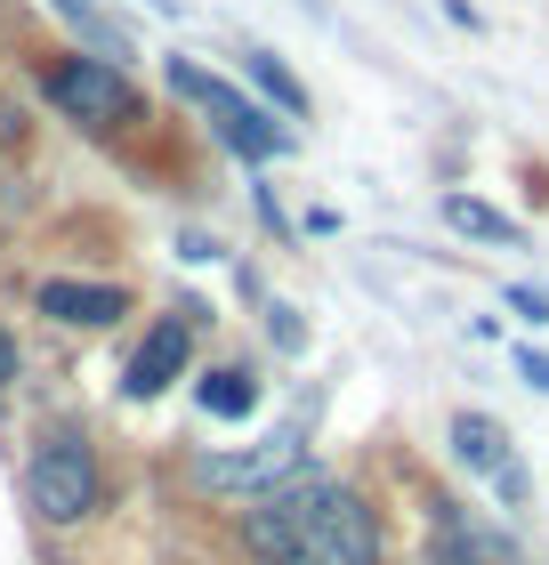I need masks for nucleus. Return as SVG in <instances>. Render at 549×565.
<instances>
[{
    "label": "nucleus",
    "instance_id": "f257e3e1",
    "mask_svg": "<svg viewBox=\"0 0 549 565\" xmlns=\"http://www.w3.org/2000/svg\"><path fill=\"white\" fill-rule=\"evenodd\" d=\"M243 542L267 565H380V525L348 484L331 477H292L251 501Z\"/></svg>",
    "mask_w": 549,
    "mask_h": 565
},
{
    "label": "nucleus",
    "instance_id": "f03ea898",
    "mask_svg": "<svg viewBox=\"0 0 549 565\" xmlns=\"http://www.w3.org/2000/svg\"><path fill=\"white\" fill-rule=\"evenodd\" d=\"M170 89H178V97H194V106L211 114V130H219L234 153H243V162H283V153H292V130H283L267 106H251V97L234 89V82L202 73L194 57H170Z\"/></svg>",
    "mask_w": 549,
    "mask_h": 565
},
{
    "label": "nucleus",
    "instance_id": "7ed1b4c3",
    "mask_svg": "<svg viewBox=\"0 0 549 565\" xmlns=\"http://www.w3.org/2000/svg\"><path fill=\"white\" fill-rule=\"evenodd\" d=\"M41 89H49V106L65 121H89V130H114V121L138 114V89L122 82L114 57H57L41 73Z\"/></svg>",
    "mask_w": 549,
    "mask_h": 565
},
{
    "label": "nucleus",
    "instance_id": "20e7f679",
    "mask_svg": "<svg viewBox=\"0 0 549 565\" xmlns=\"http://www.w3.org/2000/svg\"><path fill=\"white\" fill-rule=\"evenodd\" d=\"M24 493H33L41 525H82L97 509V460H89V445H82V436H41Z\"/></svg>",
    "mask_w": 549,
    "mask_h": 565
},
{
    "label": "nucleus",
    "instance_id": "39448f33",
    "mask_svg": "<svg viewBox=\"0 0 549 565\" xmlns=\"http://www.w3.org/2000/svg\"><path fill=\"white\" fill-rule=\"evenodd\" d=\"M307 469V436L299 428H275V436H258V445L243 452H211L202 460V484H219V493H275V484H292Z\"/></svg>",
    "mask_w": 549,
    "mask_h": 565
},
{
    "label": "nucleus",
    "instance_id": "423d86ee",
    "mask_svg": "<svg viewBox=\"0 0 549 565\" xmlns=\"http://www.w3.org/2000/svg\"><path fill=\"white\" fill-rule=\"evenodd\" d=\"M453 460H461L468 477L502 484V501H509V509H526V469H517L509 428L493 420V413H453Z\"/></svg>",
    "mask_w": 549,
    "mask_h": 565
},
{
    "label": "nucleus",
    "instance_id": "0eeeda50",
    "mask_svg": "<svg viewBox=\"0 0 549 565\" xmlns=\"http://www.w3.org/2000/svg\"><path fill=\"white\" fill-rule=\"evenodd\" d=\"M187 364H194V331L178 323V316H162V323L146 331V348L129 355V380H122V388L138 396V404H154V396H162V388H170V380L187 372Z\"/></svg>",
    "mask_w": 549,
    "mask_h": 565
},
{
    "label": "nucleus",
    "instance_id": "6e6552de",
    "mask_svg": "<svg viewBox=\"0 0 549 565\" xmlns=\"http://www.w3.org/2000/svg\"><path fill=\"white\" fill-rule=\"evenodd\" d=\"M33 307H41V316L49 323H89V331H106L114 316H129V291H122V282H41V291H33Z\"/></svg>",
    "mask_w": 549,
    "mask_h": 565
},
{
    "label": "nucleus",
    "instance_id": "1a4fd4ad",
    "mask_svg": "<svg viewBox=\"0 0 549 565\" xmlns=\"http://www.w3.org/2000/svg\"><path fill=\"white\" fill-rule=\"evenodd\" d=\"M243 73L258 82V97H267V106H283V121H307V114H316V97L299 89V73L283 65V57H267V49H251V57H243Z\"/></svg>",
    "mask_w": 549,
    "mask_h": 565
},
{
    "label": "nucleus",
    "instance_id": "9d476101",
    "mask_svg": "<svg viewBox=\"0 0 549 565\" xmlns=\"http://www.w3.org/2000/svg\"><path fill=\"white\" fill-rule=\"evenodd\" d=\"M444 226H461V235H477V243H502V250L517 243V218L477 202V194H444Z\"/></svg>",
    "mask_w": 549,
    "mask_h": 565
},
{
    "label": "nucleus",
    "instance_id": "9b49d317",
    "mask_svg": "<svg viewBox=\"0 0 549 565\" xmlns=\"http://www.w3.org/2000/svg\"><path fill=\"white\" fill-rule=\"evenodd\" d=\"M251 404H258V380L251 372H211V380H202V413H211V420H251Z\"/></svg>",
    "mask_w": 549,
    "mask_h": 565
},
{
    "label": "nucleus",
    "instance_id": "f8f14e48",
    "mask_svg": "<svg viewBox=\"0 0 549 565\" xmlns=\"http://www.w3.org/2000/svg\"><path fill=\"white\" fill-rule=\"evenodd\" d=\"M429 565H477V542H468L461 518H436V557Z\"/></svg>",
    "mask_w": 549,
    "mask_h": 565
},
{
    "label": "nucleus",
    "instance_id": "ddd939ff",
    "mask_svg": "<svg viewBox=\"0 0 549 565\" xmlns=\"http://www.w3.org/2000/svg\"><path fill=\"white\" fill-rule=\"evenodd\" d=\"M509 307H517L526 323H549V291H534V282H509Z\"/></svg>",
    "mask_w": 549,
    "mask_h": 565
},
{
    "label": "nucleus",
    "instance_id": "4468645a",
    "mask_svg": "<svg viewBox=\"0 0 549 565\" xmlns=\"http://www.w3.org/2000/svg\"><path fill=\"white\" fill-rule=\"evenodd\" d=\"M517 380H526V388H541V396H549V355H534V348H526V355H517Z\"/></svg>",
    "mask_w": 549,
    "mask_h": 565
},
{
    "label": "nucleus",
    "instance_id": "2eb2a0df",
    "mask_svg": "<svg viewBox=\"0 0 549 565\" xmlns=\"http://www.w3.org/2000/svg\"><path fill=\"white\" fill-rule=\"evenodd\" d=\"M9 380H17V331L0 323V388H9Z\"/></svg>",
    "mask_w": 549,
    "mask_h": 565
},
{
    "label": "nucleus",
    "instance_id": "dca6fc26",
    "mask_svg": "<svg viewBox=\"0 0 549 565\" xmlns=\"http://www.w3.org/2000/svg\"><path fill=\"white\" fill-rule=\"evenodd\" d=\"M146 9H162V17H178V0H146Z\"/></svg>",
    "mask_w": 549,
    "mask_h": 565
}]
</instances>
